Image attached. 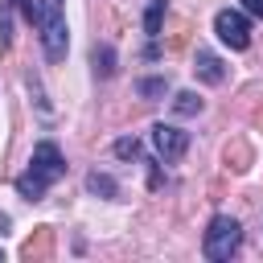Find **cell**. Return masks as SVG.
I'll use <instances>...</instances> for the list:
<instances>
[{
  "label": "cell",
  "mask_w": 263,
  "mask_h": 263,
  "mask_svg": "<svg viewBox=\"0 0 263 263\" xmlns=\"http://www.w3.org/2000/svg\"><path fill=\"white\" fill-rule=\"evenodd\" d=\"M193 70H197V78H201V82H210V86H218V82L226 78V66H222V58H214L210 49H197V58H193Z\"/></svg>",
  "instance_id": "8992f818"
},
{
  "label": "cell",
  "mask_w": 263,
  "mask_h": 263,
  "mask_svg": "<svg viewBox=\"0 0 263 263\" xmlns=\"http://www.w3.org/2000/svg\"><path fill=\"white\" fill-rule=\"evenodd\" d=\"M238 247H242V226H238L230 214H218V218H210V230H205V242H201L205 259L222 263V259H230Z\"/></svg>",
  "instance_id": "3957f363"
},
{
  "label": "cell",
  "mask_w": 263,
  "mask_h": 263,
  "mask_svg": "<svg viewBox=\"0 0 263 263\" xmlns=\"http://www.w3.org/2000/svg\"><path fill=\"white\" fill-rule=\"evenodd\" d=\"M95 74H99V78H111V74H115V53H111V45H95Z\"/></svg>",
  "instance_id": "ba28073f"
},
{
  "label": "cell",
  "mask_w": 263,
  "mask_h": 263,
  "mask_svg": "<svg viewBox=\"0 0 263 263\" xmlns=\"http://www.w3.org/2000/svg\"><path fill=\"white\" fill-rule=\"evenodd\" d=\"M0 230H8V218H4V214H0Z\"/></svg>",
  "instance_id": "5bb4252c"
},
{
  "label": "cell",
  "mask_w": 263,
  "mask_h": 263,
  "mask_svg": "<svg viewBox=\"0 0 263 263\" xmlns=\"http://www.w3.org/2000/svg\"><path fill=\"white\" fill-rule=\"evenodd\" d=\"M173 107H177V115H197V111H201V99H197L193 90H181V95L173 99Z\"/></svg>",
  "instance_id": "9c48e42d"
},
{
  "label": "cell",
  "mask_w": 263,
  "mask_h": 263,
  "mask_svg": "<svg viewBox=\"0 0 263 263\" xmlns=\"http://www.w3.org/2000/svg\"><path fill=\"white\" fill-rule=\"evenodd\" d=\"M62 177H66V156H62V148H58L53 140H41V144L33 148L29 168L16 177V193L29 197V201H41L45 189H49L53 181H62Z\"/></svg>",
  "instance_id": "7a4b0ae2"
},
{
  "label": "cell",
  "mask_w": 263,
  "mask_h": 263,
  "mask_svg": "<svg viewBox=\"0 0 263 263\" xmlns=\"http://www.w3.org/2000/svg\"><path fill=\"white\" fill-rule=\"evenodd\" d=\"M0 259H4V251H0Z\"/></svg>",
  "instance_id": "9a60e30c"
},
{
  "label": "cell",
  "mask_w": 263,
  "mask_h": 263,
  "mask_svg": "<svg viewBox=\"0 0 263 263\" xmlns=\"http://www.w3.org/2000/svg\"><path fill=\"white\" fill-rule=\"evenodd\" d=\"M214 33H218V41L230 45V49H247V45H251V25H247V16L234 12V8H222V12L214 16Z\"/></svg>",
  "instance_id": "277c9868"
},
{
  "label": "cell",
  "mask_w": 263,
  "mask_h": 263,
  "mask_svg": "<svg viewBox=\"0 0 263 263\" xmlns=\"http://www.w3.org/2000/svg\"><path fill=\"white\" fill-rule=\"evenodd\" d=\"M86 189H90L95 197H115V193H119V185H115L107 173H90V177H86Z\"/></svg>",
  "instance_id": "52a82bcc"
},
{
  "label": "cell",
  "mask_w": 263,
  "mask_h": 263,
  "mask_svg": "<svg viewBox=\"0 0 263 263\" xmlns=\"http://www.w3.org/2000/svg\"><path fill=\"white\" fill-rule=\"evenodd\" d=\"M115 156H123V160H136V156H140V144L123 136V140H115Z\"/></svg>",
  "instance_id": "7c38bea8"
},
{
  "label": "cell",
  "mask_w": 263,
  "mask_h": 263,
  "mask_svg": "<svg viewBox=\"0 0 263 263\" xmlns=\"http://www.w3.org/2000/svg\"><path fill=\"white\" fill-rule=\"evenodd\" d=\"M152 148L164 156V160H181L185 148H189V132L173 127V123H156L152 127Z\"/></svg>",
  "instance_id": "5b68a950"
},
{
  "label": "cell",
  "mask_w": 263,
  "mask_h": 263,
  "mask_svg": "<svg viewBox=\"0 0 263 263\" xmlns=\"http://www.w3.org/2000/svg\"><path fill=\"white\" fill-rule=\"evenodd\" d=\"M136 90H140L144 99H160V95L168 90V82H164V78H140V82H136Z\"/></svg>",
  "instance_id": "8fae6325"
},
{
  "label": "cell",
  "mask_w": 263,
  "mask_h": 263,
  "mask_svg": "<svg viewBox=\"0 0 263 263\" xmlns=\"http://www.w3.org/2000/svg\"><path fill=\"white\" fill-rule=\"evenodd\" d=\"M242 8H247L251 16H259V21H263V0H242Z\"/></svg>",
  "instance_id": "4fadbf2b"
},
{
  "label": "cell",
  "mask_w": 263,
  "mask_h": 263,
  "mask_svg": "<svg viewBox=\"0 0 263 263\" xmlns=\"http://www.w3.org/2000/svg\"><path fill=\"white\" fill-rule=\"evenodd\" d=\"M160 16H164V0H152V4H148V16H144V33H148V37L160 33Z\"/></svg>",
  "instance_id": "30bf717a"
},
{
  "label": "cell",
  "mask_w": 263,
  "mask_h": 263,
  "mask_svg": "<svg viewBox=\"0 0 263 263\" xmlns=\"http://www.w3.org/2000/svg\"><path fill=\"white\" fill-rule=\"evenodd\" d=\"M25 21L37 25L41 33V49L49 62H62L66 58V45H70V29H66V12H62V0H16Z\"/></svg>",
  "instance_id": "6da1fadb"
}]
</instances>
